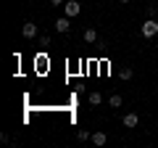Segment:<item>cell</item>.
Here are the masks:
<instances>
[{
  "label": "cell",
  "mask_w": 158,
  "mask_h": 148,
  "mask_svg": "<svg viewBox=\"0 0 158 148\" xmlns=\"http://www.w3.org/2000/svg\"><path fill=\"white\" fill-rule=\"evenodd\" d=\"M98 40V32H95V29H87V32H85V42H95Z\"/></svg>",
  "instance_id": "9"
},
{
  "label": "cell",
  "mask_w": 158,
  "mask_h": 148,
  "mask_svg": "<svg viewBox=\"0 0 158 148\" xmlns=\"http://www.w3.org/2000/svg\"><path fill=\"white\" fill-rule=\"evenodd\" d=\"M21 34L27 37V40L37 37V24H34V21H27V24H24V29H21Z\"/></svg>",
  "instance_id": "3"
},
{
  "label": "cell",
  "mask_w": 158,
  "mask_h": 148,
  "mask_svg": "<svg viewBox=\"0 0 158 148\" xmlns=\"http://www.w3.org/2000/svg\"><path fill=\"white\" fill-rule=\"evenodd\" d=\"M156 13H158V6H148V16L156 19Z\"/></svg>",
  "instance_id": "12"
},
{
  "label": "cell",
  "mask_w": 158,
  "mask_h": 148,
  "mask_svg": "<svg viewBox=\"0 0 158 148\" xmlns=\"http://www.w3.org/2000/svg\"><path fill=\"white\" fill-rule=\"evenodd\" d=\"M50 6H56V8L58 6H66V0H50Z\"/></svg>",
  "instance_id": "14"
},
{
  "label": "cell",
  "mask_w": 158,
  "mask_h": 148,
  "mask_svg": "<svg viewBox=\"0 0 158 148\" xmlns=\"http://www.w3.org/2000/svg\"><path fill=\"white\" fill-rule=\"evenodd\" d=\"M40 45L48 48V45H50V37H48V34H42V37H40Z\"/></svg>",
  "instance_id": "13"
},
{
  "label": "cell",
  "mask_w": 158,
  "mask_h": 148,
  "mask_svg": "<svg viewBox=\"0 0 158 148\" xmlns=\"http://www.w3.org/2000/svg\"><path fill=\"white\" fill-rule=\"evenodd\" d=\"M108 103H111L113 108H118V106H121V95H118V93H113V95L108 98Z\"/></svg>",
  "instance_id": "10"
},
{
  "label": "cell",
  "mask_w": 158,
  "mask_h": 148,
  "mask_svg": "<svg viewBox=\"0 0 158 148\" xmlns=\"http://www.w3.org/2000/svg\"><path fill=\"white\" fill-rule=\"evenodd\" d=\"M63 11H66L69 19L79 16V11H82V6H79V0H66V6H63Z\"/></svg>",
  "instance_id": "2"
},
{
  "label": "cell",
  "mask_w": 158,
  "mask_h": 148,
  "mask_svg": "<svg viewBox=\"0 0 158 148\" xmlns=\"http://www.w3.org/2000/svg\"><path fill=\"white\" fill-rule=\"evenodd\" d=\"M90 140L95 143V146H106V140H108V137H106V132H95V135H92Z\"/></svg>",
  "instance_id": "7"
},
{
  "label": "cell",
  "mask_w": 158,
  "mask_h": 148,
  "mask_svg": "<svg viewBox=\"0 0 158 148\" xmlns=\"http://www.w3.org/2000/svg\"><path fill=\"white\" fill-rule=\"evenodd\" d=\"M132 74H135V72H132L129 66H124V69H121V72H118V77H121V80L127 82V80H132Z\"/></svg>",
  "instance_id": "8"
},
{
  "label": "cell",
  "mask_w": 158,
  "mask_h": 148,
  "mask_svg": "<svg viewBox=\"0 0 158 148\" xmlns=\"http://www.w3.org/2000/svg\"><path fill=\"white\" fill-rule=\"evenodd\" d=\"M118 3H129V0H118Z\"/></svg>",
  "instance_id": "15"
},
{
  "label": "cell",
  "mask_w": 158,
  "mask_h": 148,
  "mask_svg": "<svg viewBox=\"0 0 158 148\" xmlns=\"http://www.w3.org/2000/svg\"><path fill=\"white\" fill-rule=\"evenodd\" d=\"M87 101H90V106H100V103H103V95H100V93H98V90H92Z\"/></svg>",
  "instance_id": "6"
},
{
  "label": "cell",
  "mask_w": 158,
  "mask_h": 148,
  "mask_svg": "<svg viewBox=\"0 0 158 148\" xmlns=\"http://www.w3.org/2000/svg\"><path fill=\"white\" fill-rule=\"evenodd\" d=\"M77 137H79V140H82V143H85V140H90L92 135H90V132H87V130H79V132H77Z\"/></svg>",
  "instance_id": "11"
},
{
  "label": "cell",
  "mask_w": 158,
  "mask_h": 148,
  "mask_svg": "<svg viewBox=\"0 0 158 148\" xmlns=\"http://www.w3.org/2000/svg\"><path fill=\"white\" fill-rule=\"evenodd\" d=\"M56 29H58V32H69V29H71V19H69V16L56 19Z\"/></svg>",
  "instance_id": "4"
},
{
  "label": "cell",
  "mask_w": 158,
  "mask_h": 148,
  "mask_svg": "<svg viewBox=\"0 0 158 148\" xmlns=\"http://www.w3.org/2000/svg\"><path fill=\"white\" fill-rule=\"evenodd\" d=\"M137 122H140V119H137V114H124V127H127V130L137 127Z\"/></svg>",
  "instance_id": "5"
},
{
  "label": "cell",
  "mask_w": 158,
  "mask_h": 148,
  "mask_svg": "<svg viewBox=\"0 0 158 148\" xmlns=\"http://www.w3.org/2000/svg\"><path fill=\"white\" fill-rule=\"evenodd\" d=\"M156 34H158V21L156 19H148V21L142 24V37L150 40V37H156Z\"/></svg>",
  "instance_id": "1"
}]
</instances>
